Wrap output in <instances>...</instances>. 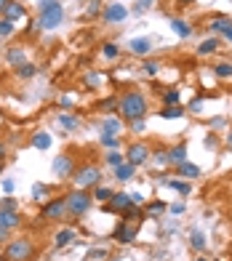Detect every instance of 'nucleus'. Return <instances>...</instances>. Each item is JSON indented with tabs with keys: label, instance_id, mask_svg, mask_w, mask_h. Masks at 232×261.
<instances>
[{
	"label": "nucleus",
	"instance_id": "nucleus-7",
	"mask_svg": "<svg viewBox=\"0 0 232 261\" xmlns=\"http://www.w3.org/2000/svg\"><path fill=\"white\" fill-rule=\"evenodd\" d=\"M149 155H152V149H149V144H144V141H134V144L125 147V163L131 165H144L149 160Z\"/></svg>",
	"mask_w": 232,
	"mask_h": 261
},
{
	"label": "nucleus",
	"instance_id": "nucleus-17",
	"mask_svg": "<svg viewBox=\"0 0 232 261\" xmlns=\"http://www.w3.org/2000/svg\"><path fill=\"white\" fill-rule=\"evenodd\" d=\"M187 144H184V141H182V144H173L171 149H168V165H173V168H176V165L179 163H184V160H187Z\"/></svg>",
	"mask_w": 232,
	"mask_h": 261
},
{
	"label": "nucleus",
	"instance_id": "nucleus-60",
	"mask_svg": "<svg viewBox=\"0 0 232 261\" xmlns=\"http://www.w3.org/2000/svg\"><path fill=\"white\" fill-rule=\"evenodd\" d=\"M224 38H227V40H229V43H232V27H229V30H227V35H224Z\"/></svg>",
	"mask_w": 232,
	"mask_h": 261
},
{
	"label": "nucleus",
	"instance_id": "nucleus-4",
	"mask_svg": "<svg viewBox=\"0 0 232 261\" xmlns=\"http://www.w3.org/2000/svg\"><path fill=\"white\" fill-rule=\"evenodd\" d=\"M72 181L78 189H94L96 184H101V168L96 163H88V165H78L75 173H72Z\"/></svg>",
	"mask_w": 232,
	"mask_h": 261
},
{
	"label": "nucleus",
	"instance_id": "nucleus-15",
	"mask_svg": "<svg viewBox=\"0 0 232 261\" xmlns=\"http://www.w3.org/2000/svg\"><path fill=\"white\" fill-rule=\"evenodd\" d=\"M232 27V19L229 16H214V19H208V30H211V35H227V30Z\"/></svg>",
	"mask_w": 232,
	"mask_h": 261
},
{
	"label": "nucleus",
	"instance_id": "nucleus-27",
	"mask_svg": "<svg viewBox=\"0 0 232 261\" xmlns=\"http://www.w3.org/2000/svg\"><path fill=\"white\" fill-rule=\"evenodd\" d=\"M134 176H136V165H131V163H120L118 168H115V179L118 181H128Z\"/></svg>",
	"mask_w": 232,
	"mask_h": 261
},
{
	"label": "nucleus",
	"instance_id": "nucleus-31",
	"mask_svg": "<svg viewBox=\"0 0 232 261\" xmlns=\"http://www.w3.org/2000/svg\"><path fill=\"white\" fill-rule=\"evenodd\" d=\"M35 75H38V67L30 64V62H24V64L16 67V77H21V80H30V77H35Z\"/></svg>",
	"mask_w": 232,
	"mask_h": 261
},
{
	"label": "nucleus",
	"instance_id": "nucleus-35",
	"mask_svg": "<svg viewBox=\"0 0 232 261\" xmlns=\"http://www.w3.org/2000/svg\"><path fill=\"white\" fill-rule=\"evenodd\" d=\"M142 72L147 77H155L160 72V62H155V59H144V62H142Z\"/></svg>",
	"mask_w": 232,
	"mask_h": 261
},
{
	"label": "nucleus",
	"instance_id": "nucleus-54",
	"mask_svg": "<svg viewBox=\"0 0 232 261\" xmlns=\"http://www.w3.org/2000/svg\"><path fill=\"white\" fill-rule=\"evenodd\" d=\"M8 234H11V229H6V227H0V243H3V240H8Z\"/></svg>",
	"mask_w": 232,
	"mask_h": 261
},
{
	"label": "nucleus",
	"instance_id": "nucleus-29",
	"mask_svg": "<svg viewBox=\"0 0 232 261\" xmlns=\"http://www.w3.org/2000/svg\"><path fill=\"white\" fill-rule=\"evenodd\" d=\"M163 184L168 187V189H176V192H182V195H190L192 192V184H187V181H179V179H163Z\"/></svg>",
	"mask_w": 232,
	"mask_h": 261
},
{
	"label": "nucleus",
	"instance_id": "nucleus-42",
	"mask_svg": "<svg viewBox=\"0 0 232 261\" xmlns=\"http://www.w3.org/2000/svg\"><path fill=\"white\" fill-rule=\"evenodd\" d=\"M155 6V0H136V6H134V11L136 14H144L147 8H152Z\"/></svg>",
	"mask_w": 232,
	"mask_h": 261
},
{
	"label": "nucleus",
	"instance_id": "nucleus-14",
	"mask_svg": "<svg viewBox=\"0 0 232 261\" xmlns=\"http://www.w3.org/2000/svg\"><path fill=\"white\" fill-rule=\"evenodd\" d=\"M101 134H107V136H120L123 134V117H115V115H107L104 117V123H101Z\"/></svg>",
	"mask_w": 232,
	"mask_h": 261
},
{
	"label": "nucleus",
	"instance_id": "nucleus-56",
	"mask_svg": "<svg viewBox=\"0 0 232 261\" xmlns=\"http://www.w3.org/2000/svg\"><path fill=\"white\" fill-rule=\"evenodd\" d=\"M195 0H176V6H182V8H187V6H192Z\"/></svg>",
	"mask_w": 232,
	"mask_h": 261
},
{
	"label": "nucleus",
	"instance_id": "nucleus-55",
	"mask_svg": "<svg viewBox=\"0 0 232 261\" xmlns=\"http://www.w3.org/2000/svg\"><path fill=\"white\" fill-rule=\"evenodd\" d=\"M6 152H8V147H6V141H0V160H6Z\"/></svg>",
	"mask_w": 232,
	"mask_h": 261
},
{
	"label": "nucleus",
	"instance_id": "nucleus-26",
	"mask_svg": "<svg viewBox=\"0 0 232 261\" xmlns=\"http://www.w3.org/2000/svg\"><path fill=\"white\" fill-rule=\"evenodd\" d=\"M219 51V38L216 35H211V38H205L200 45H198V56H211Z\"/></svg>",
	"mask_w": 232,
	"mask_h": 261
},
{
	"label": "nucleus",
	"instance_id": "nucleus-23",
	"mask_svg": "<svg viewBox=\"0 0 232 261\" xmlns=\"http://www.w3.org/2000/svg\"><path fill=\"white\" fill-rule=\"evenodd\" d=\"M168 24H171V30L176 32L179 38H190V35H192V24H190V21H184V19H176V16H173Z\"/></svg>",
	"mask_w": 232,
	"mask_h": 261
},
{
	"label": "nucleus",
	"instance_id": "nucleus-9",
	"mask_svg": "<svg viewBox=\"0 0 232 261\" xmlns=\"http://www.w3.org/2000/svg\"><path fill=\"white\" fill-rule=\"evenodd\" d=\"M101 19L107 24H120V21L128 19V8L123 3H107V8H101Z\"/></svg>",
	"mask_w": 232,
	"mask_h": 261
},
{
	"label": "nucleus",
	"instance_id": "nucleus-8",
	"mask_svg": "<svg viewBox=\"0 0 232 261\" xmlns=\"http://www.w3.org/2000/svg\"><path fill=\"white\" fill-rule=\"evenodd\" d=\"M78 168V163L72 155H59V158H54V165H51V171L56 179H72V173Z\"/></svg>",
	"mask_w": 232,
	"mask_h": 261
},
{
	"label": "nucleus",
	"instance_id": "nucleus-38",
	"mask_svg": "<svg viewBox=\"0 0 232 261\" xmlns=\"http://www.w3.org/2000/svg\"><path fill=\"white\" fill-rule=\"evenodd\" d=\"M176 104H179V88L163 91V107H176Z\"/></svg>",
	"mask_w": 232,
	"mask_h": 261
},
{
	"label": "nucleus",
	"instance_id": "nucleus-52",
	"mask_svg": "<svg viewBox=\"0 0 232 261\" xmlns=\"http://www.w3.org/2000/svg\"><path fill=\"white\" fill-rule=\"evenodd\" d=\"M59 104L64 107V110H69V107H72V96H62V99H59Z\"/></svg>",
	"mask_w": 232,
	"mask_h": 261
},
{
	"label": "nucleus",
	"instance_id": "nucleus-59",
	"mask_svg": "<svg viewBox=\"0 0 232 261\" xmlns=\"http://www.w3.org/2000/svg\"><path fill=\"white\" fill-rule=\"evenodd\" d=\"M227 149H232V130L227 134Z\"/></svg>",
	"mask_w": 232,
	"mask_h": 261
},
{
	"label": "nucleus",
	"instance_id": "nucleus-32",
	"mask_svg": "<svg viewBox=\"0 0 232 261\" xmlns=\"http://www.w3.org/2000/svg\"><path fill=\"white\" fill-rule=\"evenodd\" d=\"M158 115L163 117V120H176V117H184V110L176 104V107H163V110H160Z\"/></svg>",
	"mask_w": 232,
	"mask_h": 261
},
{
	"label": "nucleus",
	"instance_id": "nucleus-44",
	"mask_svg": "<svg viewBox=\"0 0 232 261\" xmlns=\"http://www.w3.org/2000/svg\"><path fill=\"white\" fill-rule=\"evenodd\" d=\"M155 163H160V165H168V149H155Z\"/></svg>",
	"mask_w": 232,
	"mask_h": 261
},
{
	"label": "nucleus",
	"instance_id": "nucleus-36",
	"mask_svg": "<svg viewBox=\"0 0 232 261\" xmlns=\"http://www.w3.org/2000/svg\"><path fill=\"white\" fill-rule=\"evenodd\" d=\"M190 245L195 248V251H205V245H208V243H205V234L195 229V232L190 234Z\"/></svg>",
	"mask_w": 232,
	"mask_h": 261
},
{
	"label": "nucleus",
	"instance_id": "nucleus-43",
	"mask_svg": "<svg viewBox=\"0 0 232 261\" xmlns=\"http://www.w3.org/2000/svg\"><path fill=\"white\" fill-rule=\"evenodd\" d=\"M99 11H101V6H99V0H91V6L86 8V14H83V16H86V19H91V16H96Z\"/></svg>",
	"mask_w": 232,
	"mask_h": 261
},
{
	"label": "nucleus",
	"instance_id": "nucleus-5",
	"mask_svg": "<svg viewBox=\"0 0 232 261\" xmlns=\"http://www.w3.org/2000/svg\"><path fill=\"white\" fill-rule=\"evenodd\" d=\"M64 21V6L56 0V3L40 8V19H38V27L40 30H56Z\"/></svg>",
	"mask_w": 232,
	"mask_h": 261
},
{
	"label": "nucleus",
	"instance_id": "nucleus-1",
	"mask_svg": "<svg viewBox=\"0 0 232 261\" xmlns=\"http://www.w3.org/2000/svg\"><path fill=\"white\" fill-rule=\"evenodd\" d=\"M118 112L125 123L131 120H144V115L149 112V101L142 91H125L118 99Z\"/></svg>",
	"mask_w": 232,
	"mask_h": 261
},
{
	"label": "nucleus",
	"instance_id": "nucleus-46",
	"mask_svg": "<svg viewBox=\"0 0 232 261\" xmlns=\"http://www.w3.org/2000/svg\"><path fill=\"white\" fill-rule=\"evenodd\" d=\"M83 83H86L88 88H96V86H99V75H96V72H88V75L83 77Z\"/></svg>",
	"mask_w": 232,
	"mask_h": 261
},
{
	"label": "nucleus",
	"instance_id": "nucleus-57",
	"mask_svg": "<svg viewBox=\"0 0 232 261\" xmlns=\"http://www.w3.org/2000/svg\"><path fill=\"white\" fill-rule=\"evenodd\" d=\"M51 3H56V0H40V3H38V8H45V6H51Z\"/></svg>",
	"mask_w": 232,
	"mask_h": 261
},
{
	"label": "nucleus",
	"instance_id": "nucleus-22",
	"mask_svg": "<svg viewBox=\"0 0 232 261\" xmlns=\"http://www.w3.org/2000/svg\"><path fill=\"white\" fill-rule=\"evenodd\" d=\"M166 211H168V205L163 203V200H152V203H144V216H149V219H160Z\"/></svg>",
	"mask_w": 232,
	"mask_h": 261
},
{
	"label": "nucleus",
	"instance_id": "nucleus-51",
	"mask_svg": "<svg viewBox=\"0 0 232 261\" xmlns=\"http://www.w3.org/2000/svg\"><path fill=\"white\" fill-rule=\"evenodd\" d=\"M168 211L171 213H184V203H173V205H168Z\"/></svg>",
	"mask_w": 232,
	"mask_h": 261
},
{
	"label": "nucleus",
	"instance_id": "nucleus-20",
	"mask_svg": "<svg viewBox=\"0 0 232 261\" xmlns=\"http://www.w3.org/2000/svg\"><path fill=\"white\" fill-rule=\"evenodd\" d=\"M6 62H8V67H19V64H24L27 62V56H24V48L21 45H11L8 48V54H6Z\"/></svg>",
	"mask_w": 232,
	"mask_h": 261
},
{
	"label": "nucleus",
	"instance_id": "nucleus-58",
	"mask_svg": "<svg viewBox=\"0 0 232 261\" xmlns=\"http://www.w3.org/2000/svg\"><path fill=\"white\" fill-rule=\"evenodd\" d=\"M11 3V0H0V16H3V11H6V6Z\"/></svg>",
	"mask_w": 232,
	"mask_h": 261
},
{
	"label": "nucleus",
	"instance_id": "nucleus-24",
	"mask_svg": "<svg viewBox=\"0 0 232 261\" xmlns=\"http://www.w3.org/2000/svg\"><path fill=\"white\" fill-rule=\"evenodd\" d=\"M120 216H123V221H131V224H139L142 219H147V216H144V208H139V205H134V203L125 208Z\"/></svg>",
	"mask_w": 232,
	"mask_h": 261
},
{
	"label": "nucleus",
	"instance_id": "nucleus-47",
	"mask_svg": "<svg viewBox=\"0 0 232 261\" xmlns=\"http://www.w3.org/2000/svg\"><path fill=\"white\" fill-rule=\"evenodd\" d=\"M88 258H94V261H99V258H107V251H104V248H96V251H88Z\"/></svg>",
	"mask_w": 232,
	"mask_h": 261
},
{
	"label": "nucleus",
	"instance_id": "nucleus-3",
	"mask_svg": "<svg viewBox=\"0 0 232 261\" xmlns=\"http://www.w3.org/2000/svg\"><path fill=\"white\" fill-rule=\"evenodd\" d=\"M3 261H32L35 258V243L32 237H14L3 248Z\"/></svg>",
	"mask_w": 232,
	"mask_h": 261
},
{
	"label": "nucleus",
	"instance_id": "nucleus-10",
	"mask_svg": "<svg viewBox=\"0 0 232 261\" xmlns=\"http://www.w3.org/2000/svg\"><path fill=\"white\" fill-rule=\"evenodd\" d=\"M136 229H139V224H131V221H120L118 227L112 229V237L118 240L120 245H128L136 240Z\"/></svg>",
	"mask_w": 232,
	"mask_h": 261
},
{
	"label": "nucleus",
	"instance_id": "nucleus-50",
	"mask_svg": "<svg viewBox=\"0 0 232 261\" xmlns=\"http://www.w3.org/2000/svg\"><path fill=\"white\" fill-rule=\"evenodd\" d=\"M128 125L134 128V134H142V130H144V120H131Z\"/></svg>",
	"mask_w": 232,
	"mask_h": 261
},
{
	"label": "nucleus",
	"instance_id": "nucleus-11",
	"mask_svg": "<svg viewBox=\"0 0 232 261\" xmlns=\"http://www.w3.org/2000/svg\"><path fill=\"white\" fill-rule=\"evenodd\" d=\"M131 205V195L128 192H115L107 203H104V213H123Z\"/></svg>",
	"mask_w": 232,
	"mask_h": 261
},
{
	"label": "nucleus",
	"instance_id": "nucleus-30",
	"mask_svg": "<svg viewBox=\"0 0 232 261\" xmlns=\"http://www.w3.org/2000/svg\"><path fill=\"white\" fill-rule=\"evenodd\" d=\"M32 147L35 149H48L51 147V136L45 134V130H38V134L32 136Z\"/></svg>",
	"mask_w": 232,
	"mask_h": 261
},
{
	"label": "nucleus",
	"instance_id": "nucleus-19",
	"mask_svg": "<svg viewBox=\"0 0 232 261\" xmlns=\"http://www.w3.org/2000/svg\"><path fill=\"white\" fill-rule=\"evenodd\" d=\"M176 173L182 176V179H198L203 171H200V165H195V163H190V160H184V163L176 165Z\"/></svg>",
	"mask_w": 232,
	"mask_h": 261
},
{
	"label": "nucleus",
	"instance_id": "nucleus-37",
	"mask_svg": "<svg viewBox=\"0 0 232 261\" xmlns=\"http://www.w3.org/2000/svg\"><path fill=\"white\" fill-rule=\"evenodd\" d=\"M96 107H99L104 115H115V112H118V99H115V96H112V99H104V101H99Z\"/></svg>",
	"mask_w": 232,
	"mask_h": 261
},
{
	"label": "nucleus",
	"instance_id": "nucleus-62",
	"mask_svg": "<svg viewBox=\"0 0 232 261\" xmlns=\"http://www.w3.org/2000/svg\"><path fill=\"white\" fill-rule=\"evenodd\" d=\"M198 261H208V258H198Z\"/></svg>",
	"mask_w": 232,
	"mask_h": 261
},
{
	"label": "nucleus",
	"instance_id": "nucleus-25",
	"mask_svg": "<svg viewBox=\"0 0 232 261\" xmlns=\"http://www.w3.org/2000/svg\"><path fill=\"white\" fill-rule=\"evenodd\" d=\"M112 195H115V189H112V187H104V184H96L94 189H91V197H94L96 203H101V205L107 203Z\"/></svg>",
	"mask_w": 232,
	"mask_h": 261
},
{
	"label": "nucleus",
	"instance_id": "nucleus-12",
	"mask_svg": "<svg viewBox=\"0 0 232 261\" xmlns=\"http://www.w3.org/2000/svg\"><path fill=\"white\" fill-rule=\"evenodd\" d=\"M128 51L134 56H149L152 54V40L149 38H131L128 40Z\"/></svg>",
	"mask_w": 232,
	"mask_h": 261
},
{
	"label": "nucleus",
	"instance_id": "nucleus-48",
	"mask_svg": "<svg viewBox=\"0 0 232 261\" xmlns=\"http://www.w3.org/2000/svg\"><path fill=\"white\" fill-rule=\"evenodd\" d=\"M190 110H192L195 115L203 112V99H200V96H198V99H192V101H190Z\"/></svg>",
	"mask_w": 232,
	"mask_h": 261
},
{
	"label": "nucleus",
	"instance_id": "nucleus-16",
	"mask_svg": "<svg viewBox=\"0 0 232 261\" xmlns=\"http://www.w3.org/2000/svg\"><path fill=\"white\" fill-rule=\"evenodd\" d=\"M75 229L72 227H62V229H56V234H54V245L56 248H64V245H72L75 243Z\"/></svg>",
	"mask_w": 232,
	"mask_h": 261
},
{
	"label": "nucleus",
	"instance_id": "nucleus-6",
	"mask_svg": "<svg viewBox=\"0 0 232 261\" xmlns=\"http://www.w3.org/2000/svg\"><path fill=\"white\" fill-rule=\"evenodd\" d=\"M64 216H67V203H64V197L45 200L43 208H40V219H45V221H62Z\"/></svg>",
	"mask_w": 232,
	"mask_h": 261
},
{
	"label": "nucleus",
	"instance_id": "nucleus-39",
	"mask_svg": "<svg viewBox=\"0 0 232 261\" xmlns=\"http://www.w3.org/2000/svg\"><path fill=\"white\" fill-rule=\"evenodd\" d=\"M16 32V24L11 19H0V40L3 38H11V35Z\"/></svg>",
	"mask_w": 232,
	"mask_h": 261
},
{
	"label": "nucleus",
	"instance_id": "nucleus-21",
	"mask_svg": "<svg viewBox=\"0 0 232 261\" xmlns=\"http://www.w3.org/2000/svg\"><path fill=\"white\" fill-rule=\"evenodd\" d=\"M56 123L64 128V134H72V130H78V125H80V120L75 115H69V112H59L56 115Z\"/></svg>",
	"mask_w": 232,
	"mask_h": 261
},
{
	"label": "nucleus",
	"instance_id": "nucleus-34",
	"mask_svg": "<svg viewBox=\"0 0 232 261\" xmlns=\"http://www.w3.org/2000/svg\"><path fill=\"white\" fill-rule=\"evenodd\" d=\"M101 56L107 59V62H115V59L120 56V48H118V43H104V45H101Z\"/></svg>",
	"mask_w": 232,
	"mask_h": 261
},
{
	"label": "nucleus",
	"instance_id": "nucleus-13",
	"mask_svg": "<svg viewBox=\"0 0 232 261\" xmlns=\"http://www.w3.org/2000/svg\"><path fill=\"white\" fill-rule=\"evenodd\" d=\"M21 224V213L19 211H8V208H0V227H6L14 232Z\"/></svg>",
	"mask_w": 232,
	"mask_h": 261
},
{
	"label": "nucleus",
	"instance_id": "nucleus-41",
	"mask_svg": "<svg viewBox=\"0 0 232 261\" xmlns=\"http://www.w3.org/2000/svg\"><path fill=\"white\" fill-rule=\"evenodd\" d=\"M101 144H104V147H110V149H118L120 136H107V134H101Z\"/></svg>",
	"mask_w": 232,
	"mask_h": 261
},
{
	"label": "nucleus",
	"instance_id": "nucleus-18",
	"mask_svg": "<svg viewBox=\"0 0 232 261\" xmlns=\"http://www.w3.org/2000/svg\"><path fill=\"white\" fill-rule=\"evenodd\" d=\"M24 14H27L24 3H21V0H11V3L6 6V11H3V19H11V21H16V19H21Z\"/></svg>",
	"mask_w": 232,
	"mask_h": 261
},
{
	"label": "nucleus",
	"instance_id": "nucleus-28",
	"mask_svg": "<svg viewBox=\"0 0 232 261\" xmlns=\"http://www.w3.org/2000/svg\"><path fill=\"white\" fill-rule=\"evenodd\" d=\"M48 192H51V187L48 184H32V189H30V197L32 200H38V203H45V200H48Z\"/></svg>",
	"mask_w": 232,
	"mask_h": 261
},
{
	"label": "nucleus",
	"instance_id": "nucleus-45",
	"mask_svg": "<svg viewBox=\"0 0 232 261\" xmlns=\"http://www.w3.org/2000/svg\"><path fill=\"white\" fill-rule=\"evenodd\" d=\"M0 208H8V211H19V203L14 197H3L0 200Z\"/></svg>",
	"mask_w": 232,
	"mask_h": 261
},
{
	"label": "nucleus",
	"instance_id": "nucleus-61",
	"mask_svg": "<svg viewBox=\"0 0 232 261\" xmlns=\"http://www.w3.org/2000/svg\"><path fill=\"white\" fill-rule=\"evenodd\" d=\"M3 168H6V163H3V160H0V173H3Z\"/></svg>",
	"mask_w": 232,
	"mask_h": 261
},
{
	"label": "nucleus",
	"instance_id": "nucleus-53",
	"mask_svg": "<svg viewBox=\"0 0 232 261\" xmlns=\"http://www.w3.org/2000/svg\"><path fill=\"white\" fill-rule=\"evenodd\" d=\"M14 187H16L14 179H6V181H3V189H6V192H14Z\"/></svg>",
	"mask_w": 232,
	"mask_h": 261
},
{
	"label": "nucleus",
	"instance_id": "nucleus-49",
	"mask_svg": "<svg viewBox=\"0 0 232 261\" xmlns=\"http://www.w3.org/2000/svg\"><path fill=\"white\" fill-rule=\"evenodd\" d=\"M128 195H131V203H134V205H142V203H144V195H142V192H128Z\"/></svg>",
	"mask_w": 232,
	"mask_h": 261
},
{
	"label": "nucleus",
	"instance_id": "nucleus-2",
	"mask_svg": "<svg viewBox=\"0 0 232 261\" xmlns=\"http://www.w3.org/2000/svg\"><path fill=\"white\" fill-rule=\"evenodd\" d=\"M64 203H67V216L69 219H83L91 211V205H94V197H91V189H78L75 187L72 192H67Z\"/></svg>",
	"mask_w": 232,
	"mask_h": 261
},
{
	"label": "nucleus",
	"instance_id": "nucleus-33",
	"mask_svg": "<svg viewBox=\"0 0 232 261\" xmlns=\"http://www.w3.org/2000/svg\"><path fill=\"white\" fill-rule=\"evenodd\" d=\"M214 75L222 77V80H229V77H232V62H219V64H214Z\"/></svg>",
	"mask_w": 232,
	"mask_h": 261
},
{
	"label": "nucleus",
	"instance_id": "nucleus-40",
	"mask_svg": "<svg viewBox=\"0 0 232 261\" xmlns=\"http://www.w3.org/2000/svg\"><path fill=\"white\" fill-rule=\"evenodd\" d=\"M104 160H107L110 168H118L120 163H125V155H123V152H115V149H112V152H110V155L104 158Z\"/></svg>",
	"mask_w": 232,
	"mask_h": 261
}]
</instances>
